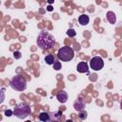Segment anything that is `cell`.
Returning <instances> with one entry per match:
<instances>
[{"mask_svg":"<svg viewBox=\"0 0 122 122\" xmlns=\"http://www.w3.org/2000/svg\"><path fill=\"white\" fill-rule=\"evenodd\" d=\"M12 114H13V111L9 110V109L5 111V115H6V116H9V117H10V116H11Z\"/></svg>","mask_w":122,"mask_h":122,"instance_id":"18","label":"cell"},{"mask_svg":"<svg viewBox=\"0 0 122 122\" xmlns=\"http://www.w3.org/2000/svg\"><path fill=\"white\" fill-rule=\"evenodd\" d=\"M74 56V51L71 47L65 46L58 50L57 51V57L59 60L63 62H69L71 61Z\"/></svg>","mask_w":122,"mask_h":122,"instance_id":"3","label":"cell"},{"mask_svg":"<svg viewBox=\"0 0 122 122\" xmlns=\"http://www.w3.org/2000/svg\"><path fill=\"white\" fill-rule=\"evenodd\" d=\"M52 114L47 112H43L39 114V120L41 121H44V122H48V121H51L52 120V117H51Z\"/></svg>","mask_w":122,"mask_h":122,"instance_id":"9","label":"cell"},{"mask_svg":"<svg viewBox=\"0 0 122 122\" xmlns=\"http://www.w3.org/2000/svg\"><path fill=\"white\" fill-rule=\"evenodd\" d=\"M53 1H54V0H48V3H49V4H52Z\"/></svg>","mask_w":122,"mask_h":122,"instance_id":"21","label":"cell"},{"mask_svg":"<svg viewBox=\"0 0 122 122\" xmlns=\"http://www.w3.org/2000/svg\"><path fill=\"white\" fill-rule=\"evenodd\" d=\"M21 56H22V54L19 51H13V57L15 59H19V58H21Z\"/></svg>","mask_w":122,"mask_h":122,"instance_id":"16","label":"cell"},{"mask_svg":"<svg viewBox=\"0 0 122 122\" xmlns=\"http://www.w3.org/2000/svg\"><path fill=\"white\" fill-rule=\"evenodd\" d=\"M53 116H54V119H59L61 116H62V112H55L53 114H52V119H53Z\"/></svg>","mask_w":122,"mask_h":122,"instance_id":"17","label":"cell"},{"mask_svg":"<svg viewBox=\"0 0 122 122\" xmlns=\"http://www.w3.org/2000/svg\"><path fill=\"white\" fill-rule=\"evenodd\" d=\"M4 92H5V89H4V88H2V89H1V92H2V98H1V101H0L1 103L4 101Z\"/></svg>","mask_w":122,"mask_h":122,"instance_id":"19","label":"cell"},{"mask_svg":"<svg viewBox=\"0 0 122 122\" xmlns=\"http://www.w3.org/2000/svg\"><path fill=\"white\" fill-rule=\"evenodd\" d=\"M45 62H46L48 65H53V63H54V57H53V55H52V54H48V55H46V57H45Z\"/></svg>","mask_w":122,"mask_h":122,"instance_id":"12","label":"cell"},{"mask_svg":"<svg viewBox=\"0 0 122 122\" xmlns=\"http://www.w3.org/2000/svg\"><path fill=\"white\" fill-rule=\"evenodd\" d=\"M30 112H31V109L26 103H19L15 105L13 109V114L19 119H24L28 117L30 114Z\"/></svg>","mask_w":122,"mask_h":122,"instance_id":"2","label":"cell"},{"mask_svg":"<svg viewBox=\"0 0 122 122\" xmlns=\"http://www.w3.org/2000/svg\"><path fill=\"white\" fill-rule=\"evenodd\" d=\"M88 113H87V112H85L84 110L83 111H81V112H79V114H78V117L81 119V120H85L86 118H87V115Z\"/></svg>","mask_w":122,"mask_h":122,"instance_id":"13","label":"cell"},{"mask_svg":"<svg viewBox=\"0 0 122 122\" xmlns=\"http://www.w3.org/2000/svg\"><path fill=\"white\" fill-rule=\"evenodd\" d=\"M56 99L58 100V102L60 103H65L68 100V93L65 91H60L57 92L56 94Z\"/></svg>","mask_w":122,"mask_h":122,"instance_id":"7","label":"cell"},{"mask_svg":"<svg viewBox=\"0 0 122 122\" xmlns=\"http://www.w3.org/2000/svg\"><path fill=\"white\" fill-rule=\"evenodd\" d=\"M78 22H79L80 25H82V26H86V25L89 24V22H90V18H89V16L86 15V14H81V15L78 17Z\"/></svg>","mask_w":122,"mask_h":122,"instance_id":"10","label":"cell"},{"mask_svg":"<svg viewBox=\"0 0 122 122\" xmlns=\"http://www.w3.org/2000/svg\"><path fill=\"white\" fill-rule=\"evenodd\" d=\"M86 107V102L84 101V99H82L81 97H79L78 99H76L73 103V108L74 110H76L77 112H81L85 109Z\"/></svg>","mask_w":122,"mask_h":122,"instance_id":"6","label":"cell"},{"mask_svg":"<svg viewBox=\"0 0 122 122\" xmlns=\"http://www.w3.org/2000/svg\"><path fill=\"white\" fill-rule=\"evenodd\" d=\"M36 43H37L38 48L45 51V50L51 49L55 45V39L50 32L46 30H41L37 36Z\"/></svg>","mask_w":122,"mask_h":122,"instance_id":"1","label":"cell"},{"mask_svg":"<svg viewBox=\"0 0 122 122\" xmlns=\"http://www.w3.org/2000/svg\"><path fill=\"white\" fill-rule=\"evenodd\" d=\"M106 16H107L108 21H109L111 24H114V23L116 22V16H115V14H114L113 11H108Z\"/></svg>","mask_w":122,"mask_h":122,"instance_id":"11","label":"cell"},{"mask_svg":"<svg viewBox=\"0 0 122 122\" xmlns=\"http://www.w3.org/2000/svg\"><path fill=\"white\" fill-rule=\"evenodd\" d=\"M76 34V31L73 30V29H69L67 30V35H69L70 37H74Z\"/></svg>","mask_w":122,"mask_h":122,"instance_id":"15","label":"cell"},{"mask_svg":"<svg viewBox=\"0 0 122 122\" xmlns=\"http://www.w3.org/2000/svg\"><path fill=\"white\" fill-rule=\"evenodd\" d=\"M90 66L93 71H100L104 67V61L101 56H94L90 61Z\"/></svg>","mask_w":122,"mask_h":122,"instance_id":"5","label":"cell"},{"mask_svg":"<svg viewBox=\"0 0 122 122\" xmlns=\"http://www.w3.org/2000/svg\"><path fill=\"white\" fill-rule=\"evenodd\" d=\"M53 69H54L55 71H59V70H61V69H62V65H61V63H60L59 61H54V63H53Z\"/></svg>","mask_w":122,"mask_h":122,"instance_id":"14","label":"cell"},{"mask_svg":"<svg viewBox=\"0 0 122 122\" xmlns=\"http://www.w3.org/2000/svg\"><path fill=\"white\" fill-rule=\"evenodd\" d=\"M10 86L18 92H23L27 88V81L26 79L21 75H15L12 77V79L10 82Z\"/></svg>","mask_w":122,"mask_h":122,"instance_id":"4","label":"cell"},{"mask_svg":"<svg viewBox=\"0 0 122 122\" xmlns=\"http://www.w3.org/2000/svg\"><path fill=\"white\" fill-rule=\"evenodd\" d=\"M120 109L122 110V100H121V102H120Z\"/></svg>","mask_w":122,"mask_h":122,"instance_id":"22","label":"cell"},{"mask_svg":"<svg viewBox=\"0 0 122 122\" xmlns=\"http://www.w3.org/2000/svg\"><path fill=\"white\" fill-rule=\"evenodd\" d=\"M52 10H53V8H52L51 5L47 7V10H48V11H52Z\"/></svg>","mask_w":122,"mask_h":122,"instance_id":"20","label":"cell"},{"mask_svg":"<svg viewBox=\"0 0 122 122\" xmlns=\"http://www.w3.org/2000/svg\"><path fill=\"white\" fill-rule=\"evenodd\" d=\"M77 71L80 73H86L89 71V66L86 62H80L77 65Z\"/></svg>","mask_w":122,"mask_h":122,"instance_id":"8","label":"cell"}]
</instances>
